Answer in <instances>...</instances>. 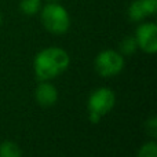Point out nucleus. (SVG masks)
I'll list each match as a JSON object with an SVG mask.
<instances>
[{"label": "nucleus", "instance_id": "nucleus-1", "mask_svg": "<svg viewBox=\"0 0 157 157\" xmlns=\"http://www.w3.org/2000/svg\"><path fill=\"white\" fill-rule=\"evenodd\" d=\"M71 58L65 50L59 47H48L36 55L33 69L40 81H47L59 76L68 69Z\"/></svg>", "mask_w": 157, "mask_h": 157}, {"label": "nucleus", "instance_id": "nucleus-2", "mask_svg": "<svg viewBox=\"0 0 157 157\" xmlns=\"http://www.w3.org/2000/svg\"><path fill=\"white\" fill-rule=\"evenodd\" d=\"M40 19L43 26L54 35H63L71 26V17L63 6L50 2L40 8Z\"/></svg>", "mask_w": 157, "mask_h": 157}, {"label": "nucleus", "instance_id": "nucleus-3", "mask_svg": "<svg viewBox=\"0 0 157 157\" xmlns=\"http://www.w3.org/2000/svg\"><path fill=\"white\" fill-rule=\"evenodd\" d=\"M124 68V59L121 54L113 51V50H105L99 52L95 58V71L99 76L110 77L116 76Z\"/></svg>", "mask_w": 157, "mask_h": 157}, {"label": "nucleus", "instance_id": "nucleus-4", "mask_svg": "<svg viewBox=\"0 0 157 157\" xmlns=\"http://www.w3.org/2000/svg\"><path fill=\"white\" fill-rule=\"evenodd\" d=\"M114 102H116V97L110 88H106V87L98 88L88 98V103H87L88 112L102 117L113 109Z\"/></svg>", "mask_w": 157, "mask_h": 157}, {"label": "nucleus", "instance_id": "nucleus-5", "mask_svg": "<svg viewBox=\"0 0 157 157\" xmlns=\"http://www.w3.org/2000/svg\"><path fill=\"white\" fill-rule=\"evenodd\" d=\"M136 46L146 54L157 52V25L155 22H145L139 25L135 33Z\"/></svg>", "mask_w": 157, "mask_h": 157}, {"label": "nucleus", "instance_id": "nucleus-6", "mask_svg": "<svg viewBox=\"0 0 157 157\" xmlns=\"http://www.w3.org/2000/svg\"><path fill=\"white\" fill-rule=\"evenodd\" d=\"M157 11V0H134L128 7V17L132 22H139Z\"/></svg>", "mask_w": 157, "mask_h": 157}, {"label": "nucleus", "instance_id": "nucleus-7", "mask_svg": "<svg viewBox=\"0 0 157 157\" xmlns=\"http://www.w3.org/2000/svg\"><path fill=\"white\" fill-rule=\"evenodd\" d=\"M36 101L40 106L43 108H48V106H52L58 99V91L52 84L50 83H40L36 88L35 92Z\"/></svg>", "mask_w": 157, "mask_h": 157}, {"label": "nucleus", "instance_id": "nucleus-8", "mask_svg": "<svg viewBox=\"0 0 157 157\" xmlns=\"http://www.w3.org/2000/svg\"><path fill=\"white\" fill-rule=\"evenodd\" d=\"M41 8V0H21L19 10L25 15H35Z\"/></svg>", "mask_w": 157, "mask_h": 157}, {"label": "nucleus", "instance_id": "nucleus-9", "mask_svg": "<svg viewBox=\"0 0 157 157\" xmlns=\"http://www.w3.org/2000/svg\"><path fill=\"white\" fill-rule=\"evenodd\" d=\"M0 157H22V152L17 144L6 141L0 145Z\"/></svg>", "mask_w": 157, "mask_h": 157}, {"label": "nucleus", "instance_id": "nucleus-10", "mask_svg": "<svg viewBox=\"0 0 157 157\" xmlns=\"http://www.w3.org/2000/svg\"><path fill=\"white\" fill-rule=\"evenodd\" d=\"M138 157H157V144L152 141L142 145L138 152Z\"/></svg>", "mask_w": 157, "mask_h": 157}, {"label": "nucleus", "instance_id": "nucleus-11", "mask_svg": "<svg viewBox=\"0 0 157 157\" xmlns=\"http://www.w3.org/2000/svg\"><path fill=\"white\" fill-rule=\"evenodd\" d=\"M136 48V41L135 37H125L124 40L120 43V50L123 54H132Z\"/></svg>", "mask_w": 157, "mask_h": 157}, {"label": "nucleus", "instance_id": "nucleus-12", "mask_svg": "<svg viewBox=\"0 0 157 157\" xmlns=\"http://www.w3.org/2000/svg\"><path fill=\"white\" fill-rule=\"evenodd\" d=\"M146 130L152 136L157 135V119L156 117H152V119L146 123Z\"/></svg>", "mask_w": 157, "mask_h": 157}, {"label": "nucleus", "instance_id": "nucleus-13", "mask_svg": "<svg viewBox=\"0 0 157 157\" xmlns=\"http://www.w3.org/2000/svg\"><path fill=\"white\" fill-rule=\"evenodd\" d=\"M47 2H58V0H47Z\"/></svg>", "mask_w": 157, "mask_h": 157}, {"label": "nucleus", "instance_id": "nucleus-14", "mask_svg": "<svg viewBox=\"0 0 157 157\" xmlns=\"http://www.w3.org/2000/svg\"><path fill=\"white\" fill-rule=\"evenodd\" d=\"M0 24H2V14H0Z\"/></svg>", "mask_w": 157, "mask_h": 157}]
</instances>
